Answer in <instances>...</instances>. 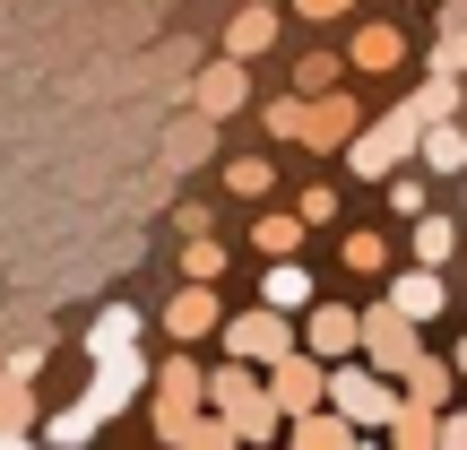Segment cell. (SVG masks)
Segmentation results:
<instances>
[{
  "label": "cell",
  "mask_w": 467,
  "mask_h": 450,
  "mask_svg": "<svg viewBox=\"0 0 467 450\" xmlns=\"http://www.w3.org/2000/svg\"><path fill=\"white\" fill-rule=\"evenodd\" d=\"M208 407L234 424V442H268V434H277V416H285V407L268 399V382L243 364V355H234L225 372H208Z\"/></svg>",
  "instance_id": "cell-1"
},
{
  "label": "cell",
  "mask_w": 467,
  "mask_h": 450,
  "mask_svg": "<svg viewBox=\"0 0 467 450\" xmlns=\"http://www.w3.org/2000/svg\"><path fill=\"white\" fill-rule=\"evenodd\" d=\"M399 399H407V390L389 382L381 364H364V355H337V364H329V407H347V416L364 424V434H389Z\"/></svg>",
  "instance_id": "cell-2"
},
{
  "label": "cell",
  "mask_w": 467,
  "mask_h": 450,
  "mask_svg": "<svg viewBox=\"0 0 467 450\" xmlns=\"http://www.w3.org/2000/svg\"><path fill=\"white\" fill-rule=\"evenodd\" d=\"M416 139H424V113H416V96H407L399 113H381L372 131H355V139H347V165L364 173V183H389V173L416 156Z\"/></svg>",
  "instance_id": "cell-3"
},
{
  "label": "cell",
  "mask_w": 467,
  "mask_h": 450,
  "mask_svg": "<svg viewBox=\"0 0 467 450\" xmlns=\"http://www.w3.org/2000/svg\"><path fill=\"white\" fill-rule=\"evenodd\" d=\"M416 330H424V320H407L399 303H372V312H364V347H355V355H364V364H381L389 382H407V364L424 355Z\"/></svg>",
  "instance_id": "cell-4"
},
{
  "label": "cell",
  "mask_w": 467,
  "mask_h": 450,
  "mask_svg": "<svg viewBox=\"0 0 467 450\" xmlns=\"http://www.w3.org/2000/svg\"><path fill=\"white\" fill-rule=\"evenodd\" d=\"M225 347L243 355V364H277V355L303 347V330H295V312L260 303V312H234V320H225Z\"/></svg>",
  "instance_id": "cell-5"
},
{
  "label": "cell",
  "mask_w": 467,
  "mask_h": 450,
  "mask_svg": "<svg viewBox=\"0 0 467 450\" xmlns=\"http://www.w3.org/2000/svg\"><path fill=\"white\" fill-rule=\"evenodd\" d=\"M355 131H364V104L329 87V96H303V139H295V148H312V156H337Z\"/></svg>",
  "instance_id": "cell-6"
},
{
  "label": "cell",
  "mask_w": 467,
  "mask_h": 450,
  "mask_svg": "<svg viewBox=\"0 0 467 450\" xmlns=\"http://www.w3.org/2000/svg\"><path fill=\"white\" fill-rule=\"evenodd\" d=\"M268 399H277L285 416H303V407H320V399H329V364H320L312 347L277 355V364H268Z\"/></svg>",
  "instance_id": "cell-7"
},
{
  "label": "cell",
  "mask_w": 467,
  "mask_h": 450,
  "mask_svg": "<svg viewBox=\"0 0 467 450\" xmlns=\"http://www.w3.org/2000/svg\"><path fill=\"white\" fill-rule=\"evenodd\" d=\"M303 347H312L320 364L355 355V347H364V312H347V303H312V312H303Z\"/></svg>",
  "instance_id": "cell-8"
},
{
  "label": "cell",
  "mask_w": 467,
  "mask_h": 450,
  "mask_svg": "<svg viewBox=\"0 0 467 450\" xmlns=\"http://www.w3.org/2000/svg\"><path fill=\"white\" fill-rule=\"evenodd\" d=\"M389 303H399L407 320H441V312H451V277H441L433 260H416V268L389 277Z\"/></svg>",
  "instance_id": "cell-9"
},
{
  "label": "cell",
  "mask_w": 467,
  "mask_h": 450,
  "mask_svg": "<svg viewBox=\"0 0 467 450\" xmlns=\"http://www.w3.org/2000/svg\"><path fill=\"white\" fill-rule=\"evenodd\" d=\"M139 382H148V364H139V347H113V355H96V382H87V399H96L104 416H113V407L130 399Z\"/></svg>",
  "instance_id": "cell-10"
},
{
  "label": "cell",
  "mask_w": 467,
  "mask_h": 450,
  "mask_svg": "<svg viewBox=\"0 0 467 450\" xmlns=\"http://www.w3.org/2000/svg\"><path fill=\"white\" fill-rule=\"evenodd\" d=\"M416 165H424V173H467V113H451V121H424Z\"/></svg>",
  "instance_id": "cell-11"
},
{
  "label": "cell",
  "mask_w": 467,
  "mask_h": 450,
  "mask_svg": "<svg viewBox=\"0 0 467 450\" xmlns=\"http://www.w3.org/2000/svg\"><path fill=\"white\" fill-rule=\"evenodd\" d=\"M260 303H277V312H312V268L285 251V260L260 268Z\"/></svg>",
  "instance_id": "cell-12"
},
{
  "label": "cell",
  "mask_w": 467,
  "mask_h": 450,
  "mask_svg": "<svg viewBox=\"0 0 467 450\" xmlns=\"http://www.w3.org/2000/svg\"><path fill=\"white\" fill-rule=\"evenodd\" d=\"M243 96H251L243 52H225V61H208V69H200V113H243Z\"/></svg>",
  "instance_id": "cell-13"
},
{
  "label": "cell",
  "mask_w": 467,
  "mask_h": 450,
  "mask_svg": "<svg viewBox=\"0 0 467 450\" xmlns=\"http://www.w3.org/2000/svg\"><path fill=\"white\" fill-rule=\"evenodd\" d=\"M355 434H364V424H355L347 407H329V399H320V407H303V416H295V442H303V450H347Z\"/></svg>",
  "instance_id": "cell-14"
},
{
  "label": "cell",
  "mask_w": 467,
  "mask_h": 450,
  "mask_svg": "<svg viewBox=\"0 0 467 450\" xmlns=\"http://www.w3.org/2000/svg\"><path fill=\"white\" fill-rule=\"evenodd\" d=\"M200 399H208V372L173 355V364L156 372V416H182V407H200Z\"/></svg>",
  "instance_id": "cell-15"
},
{
  "label": "cell",
  "mask_w": 467,
  "mask_h": 450,
  "mask_svg": "<svg viewBox=\"0 0 467 450\" xmlns=\"http://www.w3.org/2000/svg\"><path fill=\"white\" fill-rule=\"evenodd\" d=\"M35 372L26 364H0V442H26V416H35Z\"/></svg>",
  "instance_id": "cell-16"
},
{
  "label": "cell",
  "mask_w": 467,
  "mask_h": 450,
  "mask_svg": "<svg viewBox=\"0 0 467 450\" xmlns=\"http://www.w3.org/2000/svg\"><path fill=\"white\" fill-rule=\"evenodd\" d=\"M347 61H355V69H372V78H381V69H399V61H407V35H399V26H355V44H347Z\"/></svg>",
  "instance_id": "cell-17"
},
{
  "label": "cell",
  "mask_w": 467,
  "mask_h": 450,
  "mask_svg": "<svg viewBox=\"0 0 467 450\" xmlns=\"http://www.w3.org/2000/svg\"><path fill=\"white\" fill-rule=\"evenodd\" d=\"M165 330L173 338H208V330H217V295H208V277H191V295L165 303Z\"/></svg>",
  "instance_id": "cell-18"
},
{
  "label": "cell",
  "mask_w": 467,
  "mask_h": 450,
  "mask_svg": "<svg viewBox=\"0 0 467 450\" xmlns=\"http://www.w3.org/2000/svg\"><path fill=\"white\" fill-rule=\"evenodd\" d=\"M208 148H217V113H182V121H173V139H165V165L182 173V165H200Z\"/></svg>",
  "instance_id": "cell-19"
},
{
  "label": "cell",
  "mask_w": 467,
  "mask_h": 450,
  "mask_svg": "<svg viewBox=\"0 0 467 450\" xmlns=\"http://www.w3.org/2000/svg\"><path fill=\"white\" fill-rule=\"evenodd\" d=\"M407 251H416V260H433V268H451V260H459V217H433V208H424L416 234H407Z\"/></svg>",
  "instance_id": "cell-20"
},
{
  "label": "cell",
  "mask_w": 467,
  "mask_h": 450,
  "mask_svg": "<svg viewBox=\"0 0 467 450\" xmlns=\"http://www.w3.org/2000/svg\"><path fill=\"white\" fill-rule=\"evenodd\" d=\"M268 44H277V9H260V0H251V9L234 17V26H225V52H243V61H260Z\"/></svg>",
  "instance_id": "cell-21"
},
{
  "label": "cell",
  "mask_w": 467,
  "mask_h": 450,
  "mask_svg": "<svg viewBox=\"0 0 467 450\" xmlns=\"http://www.w3.org/2000/svg\"><path fill=\"white\" fill-rule=\"evenodd\" d=\"M451 382H459V364H441V355H416V364H407V399H424V407H451Z\"/></svg>",
  "instance_id": "cell-22"
},
{
  "label": "cell",
  "mask_w": 467,
  "mask_h": 450,
  "mask_svg": "<svg viewBox=\"0 0 467 450\" xmlns=\"http://www.w3.org/2000/svg\"><path fill=\"white\" fill-rule=\"evenodd\" d=\"M389 442H399V450H424V442H441V407H424V399H399V416H389Z\"/></svg>",
  "instance_id": "cell-23"
},
{
  "label": "cell",
  "mask_w": 467,
  "mask_h": 450,
  "mask_svg": "<svg viewBox=\"0 0 467 450\" xmlns=\"http://www.w3.org/2000/svg\"><path fill=\"white\" fill-rule=\"evenodd\" d=\"M251 243H260L268 260H285V251H303V208H268V217L251 225Z\"/></svg>",
  "instance_id": "cell-24"
},
{
  "label": "cell",
  "mask_w": 467,
  "mask_h": 450,
  "mask_svg": "<svg viewBox=\"0 0 467 450\" xmlns=\"http://www.w3.org/2000/svg\"><path fill=\"white\" fill-rule=\"evenodd\" d=\"M459 104H467V96H459V69H433V78L416 87V113H424V121H451Z\"/></svg>",
  "instance_id": "cell-25"
},
{
  "label": "cell",
  "mask_w": 467,
  "mask_h": 450,
  "mask_svg": "<svg viewBox=\"0 0 467 450\" xmlns=\"http://www.w3.org/2000/svg\"><path fill=\"white\" fill-rule=\"evenodd\" d=\"M337 260H347L355 277H381V268H389V243H381V234H347V243H337Z\"/></svg>",
  "instance_id": "cell-26"
},
{
  "label": "cell",
  "mask_w": 467,
  "mask_h": 450,
  "mask_svg": "<svg viewBox=\"0 0 467 450\" xmlns=\"http://www.w3.org/2000/svg\"><path fill=\"white\" fill-rule=\"evenodd\" d=\"M389 208H399V217H407V225H416V217H424V208H433V191H424V173H407V165H399V173H389Z\"/></svg>",
  "instance_id": "cell-27"
},
{
  "label": "cell",
  "mask_w": 467,
  "mask_h": 450,
  "mask_svg": "<svg viewBox=\"0 0 467 450\" xmlns=\"http://www.w3.org/2000/svg\"><path fill=\"white\" fill-rule=\"evenodd\" d=\"M337 87V52H303L295 61V96H329Z\"/></svg>",
  "instance_id": "cell-28"
},
{
  "label": "cell",
  "mask_w": 467,
  "mask_h": 450,
  "mask_svg": "<svg viewBox=\"0 0 467 450\" xmlns=\"http://www.w3.org/2000/svg\"><path fill=\"white\" fill-rule=\"evenodd\" d=\"M130 338H139V312H130V303H113V312L96 320V338H87V347H96V355H113V347H130Z\"/></svg>",
  "instance_id": "cell-29"
},
{
  "label": "cell",
  "mask_w": 467,
  "mask_h": 450,
  "mask_svg": "<svg viewBox=\"0 0 467 450\" xmlns=\"http://www.w3.org/2000/svg\"><path fill=\"white\" fill-rule=\"evenodd\" d=\"M268 183H277V173H268V156H234V165H225V191H243V200H260Z\"/></svg>",
  "instance_id": "cell-30"
},
{
  "label": "cell",
  "mask_w": 467,
  "mask_h": 450,
  "mask_svg": "<svg viewBox=\"0 0 467 450\" xmlns=\"http://www.w3.org/2000/svg\"><path fill=\"white\" fill-rule=\"evenodd\" d=\"M96 424H104V407H96V399H78V407H69V416H52L44 434H52V442H87V434H96Z\"/></svg>",
  "instance_id": "cell-31"
},
{
  "label": "cell",
  "mask_w": 467,
  "mask_h": 450,
  "mask_svg": "<svg viewBox=\"0 0 467 450\" xmlns=\"http://www.w3.org/2000/svg\"><path fill=\"white\" fill-rule=\"evenodd\" d=\"M268 139H303V96H277V104H268Z\"/></svg>",
  "instance_id": "cell-32"
},
{
  "label": "cell",
  "mask_w": 467,
  "mask_h": 450,
  "mask_svg": "<svg viewBox=\"0 0 467 450\" xmlns=\"http://www.w3.org/2000/svg\"><path fill=\"white\" fill-rule=\"evenodd\" d=\"M182 268H191V277H217V268H225V251L208 243V234H191V251H182Z\"/></svg>",
  "instance_id": "cell-33"
},
{
  "label": "cell",
  "mask_w": 467,
  "mask_h": 450,
  "mask_svg": "<svg viewBox=\"0 0 467 450\" xmlns=\"http://www.w3.org/2000/svg\"><path fill=\"white\" fill-rule=\"evenodd\" d=\"M329 217H337V191L312 183V191H303V225H329Z\"/></svg>",
  "instance_id": "cell-34"
},
{
  "label": "cell",
  "mask_w": 467,
  "mask_h": 450,
  "mask_svg": "<svg viewBox=\"0 0 467 450\" xmlns=\"http://www.w3.org/2000/svg\"><path fill=\"white\" fill-rule=\"evenodd\" d=\"M433 69H467V26H459V35H441V44H433Z\"/></svg>",
  "instance_id": "cell-35"
},
{
  "label": "cell",
  "mask_w": 467,
  "mask_h": 450,
  "mask_svg": "<svg viewBox=\"0 0 467 450\" xmlns=\"http://www.w3.org/2000/svg\"><path fill=\"white\" fill-rule=\"evenodd\" d=\"M441 442H451V450H467V407H441Z\"/></svg>",
  "instance_id": "cell-36"
},
{
  "label": "cell",
  "mask_w": 467,
  "mask_h": 450,
  "mask_svg": "<svg viewBox=\"0 0 467 450\" xmlns=\"http://www.w3.org/2000/svg\"><path fill=\"white\" fill-rule=\"evenodd\" d=\"M295 9H303V17H347L355 0H295Z\"/></svg>",
  "instance_id": "cell-37"
},
{
  "label": "cell",
  "mask_w": 467,
  "mask_h": 450,
  "mask_svg": "<svg viewBox=\"0 0 467 450\" xmlns=\"http://www.w3.org/2000/svg\"><path fill=\"white\" fill-rule=\"evenodd\" d=\"M467 26V0H451V9H441V35H459Z\"/></svg>",
  "instance_id": "cell-38"
},
{
  "label": "cell",
  "mask_w": 467,
  "mask_h": 450,
  "mask_svg": "<svg viewBox=\"0 0 467 450\" xmlns=\"http://www.w3.org/2000/svg\"><path fill=\"white\" fill-rule=\"evenodd\" d=\"M451 364H459V372H467V338H459V347H451Z\"/></svg>",
  "instance_id": "cell-39"
},
{
  "label": "cell",
  "mask_w": 467,
  "mask_h": 450,
  "mask_svg": "<svg viewBox=\"0 0 467 450\" xmlns=\"http://www.w3.org/2000/svg\"><path fill=\"white\" fill-rule=\"evenodd\" d=\"M459 208H467V173H459Z\"/></svg>",
  "instance_id": "cell-40"
},
{
  "label": "cell",
  "mask_w": 467,
  "mask_h": 450,
  "mask_svg": "<svg viewBox=\"0 0 467 450\" xmlns=\"http://www.w3.org/2000/svg\"><path fill=\"white\" fill-rule=\"evenodd\" d=\"M459 113H467V104H459Z\"/></svg>",
  "instance_id": "cell-41"
}]
</instances>
